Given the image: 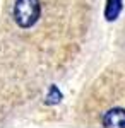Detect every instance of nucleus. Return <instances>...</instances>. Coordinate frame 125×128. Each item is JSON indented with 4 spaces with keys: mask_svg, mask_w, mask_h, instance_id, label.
<instances>
[{
    "mask_svg": "<svg viewBox=\"0 0 125 128\" xmlns=\"http://www.w3.org/2000/svg\"><path fill=\"white\" fill-rule=\"evenodd\" d=\"M41 16V4L39 0H16L14 4V20L16 24L28 29L38 22Z\"/></svg>",
    "mask_w": 125,
    "mask_h": 128,
    "instance_id": "obj_1",
    "label": "nucleus"
},
{
    "mask_svg": "<svg viewBox=\"0 0 125 128\" xmlns=\"http://www.w3.org/2000/svg\"><path fill=\"white\" fill-rule=\"evenodd\" d=\"M103 126H125V109L122 108H113L110 109L103 116Z\"/></svg>",
    "mask_w": 125,
    "mask_h": 128,
    "instance_id": "obj_2",
    "label": "nucleus"
},
{
    "mask_svg": "<svg viewBox=\"0 0 125 128\" xmlns=\"http://www.w3.org/2000/svg\"><path fill=\"white\" fill-rule=\"evenodd\" d=\"M122 4H123V0H106L105 17L108 22H113L118 19V16L122 12Z\"/></svg>",
    "mask_w": 125,
    "mask_h": 128,
    "instance_id": "obj_3",
    "label": "nucleus"
},
{
    "mask_svg": "<svg viewBox=\"0 0 125 128\" xmlns=\"http://www.w3.org/2000/svg\"><path fill=\"white\" fill-rule=\"evenodd\" d=\"M60 101H62V92L58 90L57 86H50L48 96H46V99H45V102L50 104V106H53V104H58Z\"/></svg>",
    "mask_w": 125,
    "mask_h": 128,
    "instance_id": "obj_4",
    "label": "nucleus"
}]
</instances>
